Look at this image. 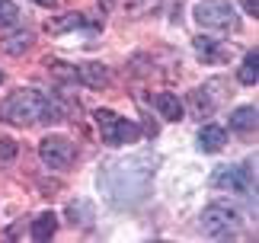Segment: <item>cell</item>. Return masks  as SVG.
Here are the masks:
<instances>
[{"label": "cell", "mask_w": 259, "mask_h": 243, "mask_svg": "<svg viewBox=\"0 0 259 243\" xmlns=\"http://www.w3.org/2000/svg\"><path fill=\"white\" fill-rule=\"evenodd\" d=\"M55 230H58V218L52 215V211H42V215L32 221V240H38V243L52 240Z\"/></svg>", "instance_id": "cell-11"}, {"label": "cell", "mask_w": 259, "mask_h": 243, "mask_svg": "<svg viewBox=\"0 0 259 243\" xmlns=\"http://www.w3.org/2000/svg\"><path fill=\"white\" fill-rule=\"evenodd\" d=\"M67 218H71V224H87L90 221V205L87 201H71V205H67Z\"/></svg>", "instance_id": "cell-17"}, {"label": "cell", "mask_w": 259, "mask_h": 243, "mask_svg": "<svg viewBox=\"0 0 259 243\" xmlns=\"http://www.w3.org/2000/svg\"><path fill=\"white\" fill-rule=\"evenodd\" d=\"M224 144H227V131L221 125H205L198 131V150L202 154H218Z\"/></svg>", "instance_id": "cell-8"}, {"label": "cell", "mask_w": 259, "mask_h": 243, "mask_svg": "<svg viewBox=\"0 0 259 243\" xmlns=\"http://www.w3.org/2000/svg\"><path fill=\"white\" fill-rule=\"evenodd\" d=\"M202 234L211 240H231L240 234V215L227 205H208L202 211Z\"/></svg>", "instance_id": "cell-3"}, {"label": "cell", "mask_w": 259, "mask_h": 243, "mask_svg": "<svg viewBox=\"0 0 259 243\" xmlns=\"http://www.w3.org/2000/svg\"><path fill=\"white\" fill-rule=\"evenodd\" d=\"M151 167H154L151 157H125V160L109 164L103 173V192L109 205L115 208L138 205L147 195V186H151V176H154Z\"/></svg>", "instance_id": "cell-1"}, {"label": "cell", "mask_w": 259, "mask_h": 243, "mask_svg": "<svg viewBox=\"0 0 259 243\" xmlns=\"http://www.w3.org/2000/svg\"><path fill=\"white\" fill-rule=\"evenodd\" d=\"M243 10H246L250 16H256V13H259V0H243Z\"/></svg>", "instance_id": "cell-20"}, {"label": "cell", "mask_w": 259, "mask_h": 243, "mask_svg": "<svg viewBox=\"0 0 259 243\" xmlns=\"http://www.w3.org/2000/svg\"><path fill=\"white\" fill-rule=\"evenodd\" d=\"M32 4H38V7H48V4H55V0H32Z\"/></svg>", "instance_id": "cell-21"}, {"label": "cell", "mask_w": 259, "mask_h": 243, "mask_svg": "<svg viewBox=\"0 0 259 243\" xmlns=\"http://www.w3.org/2000/svg\"><path fill=\"white\" fill-rule=\"evenodd\" d=\"M38 157H42V164L48 170H64V167H71V160H74V144L64 135H48V138H42V144H38Z\"/></svg>", "instance_id": "cell-7"}, {"label": "cell", "mask_w": 259, "mask_h": 243, "mask_svg": "<svg viewBox=\"0 0 259 243\" xmlns=\"http://www.w3.org/2000/svg\"><path fill=\"white\" fill-rule=\"evenodd\" d=\"M96 125H99V135H103L106 144H135L138 135H141V128L135 125V122H125L118 118L112 109H96Z\"/></svg>", "instance_id": "cell-4"}, {"label": "cell", "mask_w": 259, "mask_h": 243, "mask_svg": "<svg viewBox=\"0 0 259 243\" xmlns=\"http://www.w3.org/2000/svg\"><path fill=\"white\" fill-rule=\"evenodd\" d=\"M231 128H234V131H240V135L253 131V128H256V106H240V109H234V115H231Z\"/></svg>", "instance_id": "cell-12"}, {"label": "cell", "mask_w": 259, "mask_h": 243, "mask_svg": "<svg viewBox=\"0 0 259 243\" xmlns=\"http://www.w3.org/2000/svg\"><path fill=\"white\" fill-rule=\"evenodd\" d=\"M87 19H83V13H67V19H61V23H55L52 29L55 32H61V29H71V26H83Z\"/></svg>", "instance_id": "cell-19"}, {"label": "cell", "mask_w": 259, "mask_h": 243, "mask_svg": "<svg viewBox=\"0 0 259 243\" xmlns=\"http://www.w3.org/2000/svg\"><path fill=\"white\" fill-rule=\"evenodd\" d=\"M214 189H227L234 195H250L256 192V173L250 164H237V167H218L211 176Z\"/></svg>", "instance_id": "cell-5"}, {"label": "cell", "mask_w": 259, "mask_h": 243, "mask_svg": "<svg viewBox=\"0 0 259 243\" xmlns=\"http://www.w3.org/2000/svg\"><path fill=\"white\" fill-rule=\"evenodd\" d=\"M58 118H61L58 103L35 87H19L0 103V122H7V125L29 128L35 122H58Z\"/></svg>", "instance_id": "cell-2"}, {"label": "cell", "mask_w": 259, "mask_h": 243, "mask_svg": "<svg viewBox=\"0 0 259 243\" xmlns=\"http://www.w3.org/2000/svg\"><path fill=\"white\" fill-rule=\"evenodd\" d=\"M195 23L205 26V29L224 32V29H237V13L227 0H202L195 7Z\"/></svg>", "instance_id": "cell-6"}, {"label": "cell", "mask_w": 259, "mask_h": 243, "mask_svg": "<svg viewBox=\"0 0 259 243\" xmlns=\"http://www.w3.org/2000/svg\"><path fill=\"white\" fill-rule=\"evenodd\" d=\"M195 55L205 61V64H221V61L227 58V52L221 48V42L211 35H198L195 38Z\"/></svg>", "instance_id": "cell-9"}, {"label": "cell", "mask_w": 259, "mask_h": 243, "mask_svg": "<svg viewBox=\"0 0 259 243\" xmlns=\"http://www.w3.org/2000/svg\"><path fill=\"white\" fill-rule=\"evenodd\" d=\"M13 157H16V141L4 138V141H0V164H10Z\"/></svg>", "instance_id": "cell-18"}, {"label": "cell", "mask_w": 259, "mask_h": 243, "mask_svg": "<svg viewBox=\"0 0 259 243\" xmlns=\"http://www.w3.org/2000/svg\"><path fill=\"white\" fill-rule=\"evenodd\" d=\"M109 7H112V0H103V10H109Z\"/></svg>", "instance_id": "cell-22"}, {"label": "cell", "mask_w": 259, "mask_h": 243, "mask_svg": "<svg viewBox=\"0 0 259 243\" xmlns=\"http://www.w3.org/2000/svg\"><path fill=\"white\" fill-rule=\"evenodd\" d=\"M19 23V7L13 0H0V29L4 26H16Z\"/></svg>", "instance_id": "cell-16"}, {"label": "cell", "mask_w": 259, "mask_h": 243, "mask_svg": "<svg viewBox=\"0 0 259 243\" xmlns=\"http://www.w3.org/2000/svg\"><path fill=\"white\" fill-rule=\"evenodd\" d=\"M0 80H4V74H0Z\"/></svg>", "instance_id": "cell-23"}, {"label": "cell", "mask_w": 259, "mask_h": 243, "mask_svg": "<svg viewBox=\"0 0 259 243\" xmlns=\"http://www.w3.org/2000/svg\"><path fill=\"white\" fill-rule=\"evenodd\" d=\"M237 77H240V84H246V87L256 84V77H259V55H256V48L243 58V64H240V70H237Z\"/></svg>", "instance_id": "cell-15"}, {"label": "cell", "mask_w": 259, "mask_h": 243, "mask_svg": "<svg viewBox=\"0 0 259 243\" xmlns=\"http://www.w3.org/2000/svg\"><path fill=\"white\" fill-rule=\"evenodd\" d=\"M29 45H32V32H16V35H7L4 42H0V48H4V55H26L29 52Z\"/></svg>", "instance_id": "cell-13"}, {"label": "cell", "mask_w": 259, "mask_h": 243, "mask_svg": "<svg viewBox=\"0 0 259 243\" xmlns=\"http://www.w3.org/2000/svg\"><path fill=\"white\" fill-rule=\"evenodd\" d=\"M157 109H160V115L170 118V122L183 118V103H179L173 93H160V96H157Z\"/></svg>", "instance_id": "cell-14"}, {"label": "cell", "mask_w": 259, "mask_h": 243, "mask_svg": "<svg viewBox=\"0 0 259 243\" xmlns=\"http://www.w3.org/2000/svg\"><path fill=\"white\" fill-rule=\"evenodd\" d=\"M77 80H80V84H87L90 90H99V87H106L109 84V70L103 67V64H93V61H90V64H77Z\"/></svg>", "instance_id": "cell-10"}]
</instances>
